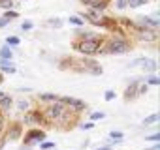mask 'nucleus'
Here are the masks:
<instances>
[{
  "instance_id": "nucleus-1",
  "label": "nucleus",
  "mask_w": 160,
  "mask_h": 150,
  "mask_svg": "<svg viewBox=\"0 0 160 150\" xmlns=\"http://www.w3.org/2000/svg\"><path fill=\"white\" fill-rule=\"evenodd\" d=\"M75 49H77L79 53H83V54H94V53H98V49H100V40H98V38L83 40L81 43L75 45Z\"/></svg>"
},
{
  "instance_id": "nucleus-2",
  "label": "nucleus",
  "mask_w": 160,
  "mask_h": 150,
  "mask_svg": "<svg viewBox=\"0 0 160 150\" xmlns=\"http://www.w3.org/2000/svg\"><path fill=\"white\" fill-rule=\"evenodd\" d=\"M130 49V43L124 40V38H113L109 40V45H108V53L111 54H122Z\"/></svg>"
},
{
  "instance_id": "nucleus-3",
  "label": "nucleus",
  "mask_w": 160,
  "mask_h": 150,
  "mask_svg": "<svg viewBox=\"0 0 160 150\" xmlns=\"http://www.w3.org/2000/svg\"><path fill=\"white\" fill-rule=\"evenodd\" d=\"M64 115H66V111H64V103H60V101H53V105H49L47 107V118L49 120H60V118H64Z\"/></svg>"
},
{
  "instance_id": "nucleus-4",
  "label": "nucleus",
  "mask_w": 160,
  "mask_h": 150,
  "mask_svg": "<svg viewBox=\"0 0 160 150\" xmlns=\"http://www.w3.org/2000/svg\"><path fill=\"white\" fill-rule=\"evenodd\" d=\"M60 103H64V105H70V107H73L75 111H83L85 107H87V103L85 101H81V100H75V98H60Z\"/></svg>"
},
{
  "instance_id": "nucleus-5",
  "label": "nucleus",
  "mask_w": 160,
  "mask_h": 150,
  "mask_svg": "<svg viewBox=\"0 0 160 150\" xmlns=\"http://www.w3.org/2000/svg\"><path fill=\"white\" fill-rule=\"evenodd\" d=\"M132 66H143V69H147V71H156V62L154 60H151V58H138L136 62H132Z\"/></svg>"
},
{
  "instance_id": "nucleus-6",
  "label": "nucleus",
  "mask_w": 160,
  "mask_h": 150,
  "mask_svg": "<svg viewBox=\"0 0 160 150\" xmlns=\"http://www.w3.org/2000/svg\"><path fill=\"white\" fill-rule=\"evenodd\" d=\"M43 139H45V133H43V131H40V129H32V131L27 133V137H25V144H32L34 141H43Z\"/></svg>"
},
{
  "instance_id": "nucleus-7",
  "label": "nucleus",
  "mask_w": 160,
  "mask_h": 150,
  "mask_svg": "<svg viewBox=\"0 0 160 150\" xmlns=\"http://www.w3.org/2000/svg\"><path fill=\"white\" fill-rule=\"evenodd\" d=\"M12 103H13V100L10 96H4L2 94V98H0V107H2V111H8L12 107Z\"/></svg>"
},
{
  "instance_id": "nucleus-8",
  "label": "nucleus",
  "mask_w": 160,
  "mask_h": 150,
  "mask_svg": "<svg viewBox=\"0 0 160 150\" xmlns=\"http://www.w3.org/2000/svg\"><path fill=\"white\" fill-rule=\"evenodd\" d=\"M139 38H141V40H147V41H151V40H154V38H156V34H154V32H151V30L145 26V28H141V34H139Z\"/></svg>"
},
{
  "instance_id": "nucleus-9",
  "label": "nucleus",
  "mask_w": 160,
  "mask_h": 150,
  "mask_svg": "<svg viewBox=\"0 0 160 150\" xmlns=\"http://www.w3.org/2000/svg\"><path fill=\"white\" fill-rule=\"evenodd\" d=\"M12 56H13V53H12V49H10V47H2V49H0V58H4V60H12Z\"/></svg>"
},
{
  "instance_id": "nucleus-10",
  "label": "nucleus",
  "mask_w": 160,
  "mask_h": 150,
  "mask_svg": "<svg viewBox=\"0 0 160 150\" xmlns=\"http://www.w3.org/2000/svg\"><path fill=\"white\" fill-rule=\"evenodd\" d=\"M40 120H42V116H40L38 113H30V115L25 116V122H28V124H32V122H40Z\"/></svg>"
},
{
  "instance_id": "nucleus-11",
  "label": "nucleus",
  "mask_w": 160,
  "mask_h": 150,
  "mask_svg": "<svg viewBox=\"0 0 160 150\" xmlns=\"http://www.w3.org/2000/svg\"><path fill=\"white\" fill-rule=\"evenodd\" d=\"M143 4H147V0H126V6H130V8H139Z\"/></svg>"
},
{
  "instance_id": "nucleus-12",
  "label": "nucleus",
  "mask_w": 160,
  "mask_h": 150,
  "mask_svg": "<svg viewBox=\"0 0 160 150\" xmlns=\"http://www.w3.org/2000/svg\"><path fill=\"white\" fill-rule=\"evenodd\" d=\"M141 21H143V23H145V25H149V26H151V28H158V25H160V23H158V21H156V19H151V17H143V19H141Z\"/></svg>"
},
{
  "instance_id": "nucleus-13",
  "label": "nucleus",
  "mask_w": 160,
  "mask_h": 150,
  "mask_svg": "<svg viewBox=\"0 0 160 150\" xmlns=\"http://www.w3.org/2000/svg\"><path fill=\"white\" fill-rule=\"evenodd\" d=\"M158 118H160V115H156V113H154V115L147 116V118L143 120V124H145V126H149V124H154V122H158Z\"/></svg>"
},
{
  "instance_id": "nucleus-14",
  "label": "nucleus",
  "mask_w": 160,
  "mask_h": 150,
  "mask_svg": "<svg viewBox=\"0 0 160 150\" xmlns=\"http://www.w3.org/2000/svg\"><path fill=\"white\" fill-rule=\"evenodd\" d=\"M136 87H138V83H134L132 87H128V90H126V100H130V98L136 96Z\"/></svg>"
},
{
  "instance_id": "nucleus-15",
  "label": "nucleus",
  "mask_w": 160,
  "mask_h": 150,
  "mask_svg": "<svg viewBox=\"0 0 160 150\" xmlns=\"http://www.w3.org/2000/svg\"><path fill=\"white\" fill-rule=\"evenodd\" d=\"M40 100H42V101H55V100H58V98H57L55 94H42Z\"/></svg>"
},
{
  "instance_id": "nucleus-16",
  "label": "nucleus",
  "mask_w": 160,
  "mask_h": 150,
  "mask_svg": "<svg viewBox=\"0 0 160 150\" xmlns=\"http://www.w3.org/2000/svg\"><path fill=\"white\" fill-rule=\"evenodd\" d=\"M13 6V0H0V8H12Z\"/></svg>"
},
{
  "instance_id": "nucleus-17",
  "label": "nucleus",
  "mask_w": 160,
  "mask_h": 150,
  "mask_svg": "<svg viewBox=\"0 0 160 150\" xmlns=\"http://www.w3.org/2000/svg\"><path fill=\"white\" fill-rule=\"evenodd\" d=\"M6 41H8V45H19V38L17 36H10Z\"/></svg>"
},
{
  "instance_id": "nucleus-18",
  "label": "nucleus",
  "mask_w": 160,
  "mask_h": 150,
  "mask_svg": "<svg viewBox=\"0 0 160 150\" xmlns=\"http://www.w3.org/2000/svg\"><path fill=\"white\" fill-rule=\"evenodd\" d=\"M70 23L75 25V26H83V21L79 19V17H70Z\"/></svg>"
},
{
  "instance_id": "nucleus-19",
  "label": "nucleus",
  "mask_w": 160,
  "mask_h": 150,
  "mask_svg": "<svg viewBox=\"0 0 160 150\" xmlns=\"http://www.w3.org/2000/svg\"><path fill=\"white\" fill-rule=\"evenodd\" d=\"M104 116H106V115H104L102 111H100V113H92V115H91V120H102Z\"/></svg>"
},
{
  "instance_id": "nucleus-20",
  "label": "nucleus",
  "mask_w": 160,
  "mask_h": 150,
  "mask_svg": "<svg viewBox=\"0 0 160 150\" xmlns=\"http://www.w3.org/2000/svg\"><path fill=\"white\" fill-rule=\"evenodd\" d=\"M19 131H21L19 126H15V128L12 129V133H10V139H17V137H19Z\"/></svg>"
},
{
  "instance_id": "nucleus-21",
  "label": "nucleus",
  "mask_w": 160,
  "mask_h": 150,
  "mask_svg": "<svg viewBox=\"0 0 160 150\" xmlns=\"http://www.w3.org/2000/svg\"><path fill=\"white\" fill-rule=\"evenodd\" d=\"M109 137H111V139H115V141H121V139H122V133H121V131H111V133H109Z\"/></svg>"
},
{
  "instance_id": "nucleus-22",
  "label": "nucleus",
  "mask_w": 160,
  "mask_h": 150,
  "mask_svg": "<svg viewBox=\"0 0 160 150\" xmlns=\"http://www.w3.org/2000/svg\"><path fill=\"white\" fill-rule=\"evenodd\" d=\"M15 17H17L15 12H6V13H4V19H8V21H10V19H15Z\"/></svg>"
},
{
  "instance_id": "nucleus-23",
  "label": "nucleus",
  "mask_w": 160,
  "mask_h": 150,
  "mask_svg": "<svg viewBox=\"0 0 160 150\" xmlns=\"http://www.w3.org/2000/svg\"><path fill=\"white\" fill-rule=\"evenodd\" d=\"M104 98H106V100H108V101H111V100H113V98H115V92H113V90H108V92H106V96H104Z\"/></svg>"
},
{
  "instance_id": "nucleus-24",
  "label": "nucleus",
  "mask_w": 160,
  "mask_h": 150,
  "mask_svg": "<svg viewBox=\"0 0 160 150\" xmlns=\"http://www.w3.org/2000/svg\"><path fill=\"white\" fill-rule=\"evenodd\" d=\"M147 141H154V143H156V141H160V133H152V135H149V137H147Z\"/></svg>"
},
{
  "instance_id": "nucleus-25",
  "label": "nucleus",
  "mask_w": 160,
  "mask_h": 150,
  "mask_svg": "<svg viewBox=\"0 0 160 150\" xmlns=\"http://www.w3.org/2000/svg\"><path fill=\"white\" fill-rule=\"evenodd\" d=\"M21 28H23V30H30V28H32V23H30V21H25V23L21 25Z\"/></svg>"
},
{
  "instance_id": "nucleus-26",
  "label": "nucleus",
  "mask_w": 160,
  "mask_h": 150,
  "mask_svg": "<svg viewBox=\"0 0 160 150\" xmlns=\"http://www.w3.org/2000/svg\"><path fill=\"white\" fill-rule=\"evenodd\" d=\"M117 8L119 10H124L126 8V0H117Z\"/></svg>"
},
{
  "instance_id": "nucleus-27",
  "label": "nucleus",
  "mask_w": 160,
  "mask_h": 150,
  "mask_svg": "<svg viewBox=\"0 0 160 150\" xmlns=\"http://www.w3.org/2000/svg\"><path fill=\"white\" fill-rule=\"evenodd\" d=\"M149 85H158L160 81H158V77H149V81H147Z\"/></svg>"
},
{
  "instance_id": "nucleus-28",
  "label": "nucleus",
  "mask_w": 160,
  "mask_h": 150,
  "mask_svg": "<svg viewBox=\"0 0 160 150\" xmlns=\"http://www.w3.org/2000/svg\"><path fill=\"white\" fill-rule=\"evenodd\" d=\"M53 146H55V143H43V144H42V148H43V150H47V148H53Z\"/></svg>"
},
{
  "instance_id": "nucleus-29",
  "label": "nucleus",
  "mask_w": 160,
  "mask_h": 150,
  "mask_svg": "<svg viewBox=\"0 0 160 150\" xmlns=\"http://www.w3.org/2000/svg\"><path fill=\"white\" fill-rule=\"evenodd\" d=\"M49 25H51V26H60V21L55 19V21H49Z\"/></svg>"
},
{
  "instance_id": "nucleus-30",
  "label": "nucleus",
  "mask_w": 160,
  "mask_h": 150,
  "mask_svg": "<svg viewBox=\"0 0 160 150\" xmlns=\"http://www.w3.org/2000/svg\"><path fill=\"white\" fill-rule=\"evenodd\" d=\"M138 92H139V94H145V92H147V85H141V87H139V90H138Z\"/></svg>"
},
{
  "instance_id": "nucleus-31",
  "label": "nucleus",
  "mask_w": 160,
  "mask_h": 150,
  "mask_svg": "<svg viewBox=\"0 0 160 150\" xmlns=\"http://www.w3.org/2000/svg\"><path fill=\"white\" fill-rule=\"evenodd\" d=\"M27 107H28L27 101H19V109H27Z\"/></svg>"
},
{
  "instance_id": "nucleus-32",
  "label": "nucleus",
  "mask_w": 160,
  "mask_h": 150,
  "mask_svg": "<svg viewBox=\"0 0 160 150\" xmlns=\"http://www.w3.org/2000/svg\"><path fill=\"white\" fill-rule=\"evenodd\" d=\"M8 25V19H0V28H4Z\"/></svg>"
},
{
  "instance_id": "nucleus-33",
  "label": "nucleus",
  "mask_w": 160,
  "mask_h": 150,
  "mask_svg": "<svg viewBox=\"0 0 160 150\" xmlns=\"http://www.w3.org/2000/svg\"><path fill=\"white\" fill-rule=\"evenodd\" d=\"M2 129H4V116L0 115V131H2Z\"/></svg>"
},
{
  "instance_id": "nucleus-34",
  "label": "nucleus",
  "mask_w": 160,
  "mask_h": 150,
  "mask_svg": "<svg viewBox=\"0 0 160 150\" xmlns=\"http://www.w3.org/2000/svg\"><path fill=\"white\" fill-rule=\"evenodd\" d=\"M91 128H92V124H91V122H89V124H83V129H91Z\"/></svg>"
},
{
  "instance_id": "nucleus-35",
  "label": "nucleus",
  "mask_w": 160,
  "mask_h": 150,
  "mask_svg": "<svg viewBox=\"0 0 160 150\" xmlns=\"http://www.w3.org/2000/svg\"><path fill=\"white\" fill-rule=\"evenodd\" d=\"M98 150H109V146H102V148H98Z\"/></svg>"
},
{
  "instance_id": "nucleus-36",
  "label": "nucleus",
  "mask_w": 160,
  "mask_h": 150,
  "mask_svg": "<svg viewBox=\"0 0 160 150\" xmlns=\"http://www.w3.org/2000/svg\"><path fill=\"white\" fill-rule=\"evenodd\" d=\"M81 2H85V4H89V2H91V0H81Z\"/></svg>"
},
{
  "instance_id": "nucleus-37",
  "label": "nucleus",
  "mask_w": 160,
  "mask_h": 150,
  "mask_svg": "<svg viewBox=\"0 0 160 150\" xmlns=\"http://www.w3.org/2000/svg\"><path fill=\"white\" fill-rule=\"evenodd\" d=\"M0 83H2V75H0Z\"/></svg>"
},
{
  "instance_id": "nucleus-38",
  "label": "nucleus",
  "mask_w": 160,
  "mask_h": 150,
  "mask_svg": "<svg viewBox=\"0 0 160 150\" xmlns=\"http://www.w3.org/2000/svg\"><path fill=\"white\" fill-rule=\"evenodd\" d=\"M0 98H2V92H0Z\"/></svg>"
},
{
  "instance_id": "nucleus-39",
  "label": "nucleus",
  "mask_w": 160,
  "mask_h": 150,
  "mask_svg": "<svg viewBox=\"0 0 160 150\" xmlns=\"http://www.w3.org/2000/svg\"><path fill=\"white\" fill-rule=\"evenodd\" d=\"M0 150H2V144H0Z\"/></svg>"
}]
</instances>
